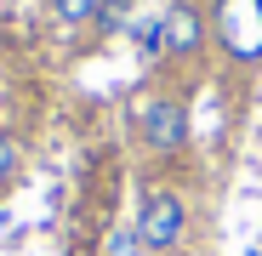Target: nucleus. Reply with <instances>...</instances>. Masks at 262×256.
I'll return each mask as SVG.
<instances>
[{"label":"nucleus","instance_id":"obj_1","mask_svg":"<svg viewBox=\"0 0 262 256\" xmlns=\"http://www.w3.org/2000/svg\"><path fill=\"white\" fill-rule=\"evenodd\" d=\"M131 131H137V148L160 165H177L194 148V103L188 85L177 80H154L148 91H137L131 103Z\"/></svg>","mask_w":262,"mask_h":256},{"label":"nucleus","instance_id":"obj_2","mask_svg":"<svg viewBox=\"0 0 262 256\" xmlns=\"http://www.w3.org/2000/svg\"><path fill=\"white\" fill-rule=\"evenodd\" d=\"M131 234H137L143 256H183L188 239H194V199H188V188L171 182V177H148L137 188V222H131Z\"/></svg>","mask_w":262,"mask_h":256},{"label":"nucleus","instance_id":"obj_3","mask_svg":"<svg viewBox=\"0 0 262 256\" xmlns=\"http://www.w3.org/2000/svg\"><path fill=\"white\" fill-rule=\"evenodd\" d=\"M154 57L171 68V80H188V74H200L205 63H211V12L200 6V0H171V6L160 12V23H154Z\"/></svg>","mask_w":262,"mask_h":256},{"label":"nucleus","instance_id":"obj_4","mask_svg":"<svg viewBox=\"0 0 262 256\" xmlns=\"http://www.w3.org/2000/svg\"><path fill=\"white\" fill-rule=\"evenodd\" d=\"M211 52L228 68L262 63V0H211Z\"/></svg>","mask_w":262,"mask_h":256},{"label":"nucleus","instance_id":"obj_5","mask_svg":"<svg viewBox=\"0 0 262 256\" xmlns=\"http://www.w3.org/2000/svg\"><path fill=\"white\" fill-rule=\"evenodd\" d=\"M103 6H108V0H46L52 23H57L63 34H85V40H92V29H97Z\"/></svg>","mask_w":262,"mask_h":256},{"label":"nucleus","instance_id":"obj_6","mask_svg":"<svg viewBox=\"0 0 262 256\" xmlns=\"http://www.w3.org/2000/svg\"><path fill=\"white\" fill-rule=\"evenodd\" d=\"M125 17H131V0H108L103 17H97V29H92V40H114V34L125 29Z\"/></svg>","mask_w":262,"mask_h":256},{"label":"nucleus","instance_id":"obj_7","mask_svg":"<svg viewBox=\"0 0 262 256\" xmlns=\"http://www.w3.org/2000/svg\"><path fill=\"white\" fill-rule=\"evenodd\" d=\"M12 177H17V143H12L6 131H0V188H6Z\"/></svg>","mask_w":262,"mask_h":256}]
</instances>
